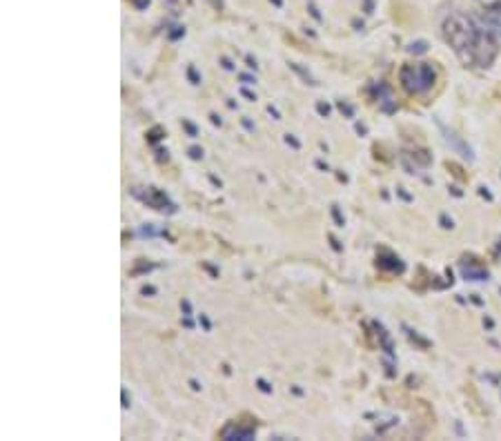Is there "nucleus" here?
<instances>
[{
    "instance_id": "nucleus-1",
    "label": "nucleus",
    "mask_w": 501,
    "mask_h": 441,
    "mask_svg": "<svg viewBox=\"0 0 501 441\" xmlns=\"http://www.w3.org/2000/svg\"><path fill=\"white\" fill-rule=\"evenodd\" d=\"M444 34L455 54L461 58V63L466 65L488 67L497 56V43L493 36L486 29H479L463 14H452L444 22Z\"/></svg>"
},
{
    "instance_id": "nucleus-2",
    "label": "nucleus",
    "mask_w": 501,
    "mask_h": 441,
    "mask_svg": "<svg viewBox=\"0 0 501 441\" xmlns=\"http://www.w3.org/2000/svg\"><path fill=\"white\" fill-rule=\"evenodd\" d=\"M401 83L410 94H425L435 85V69L425 63L406 65L401 69Z\"/></svg>"
}]
</instances>
